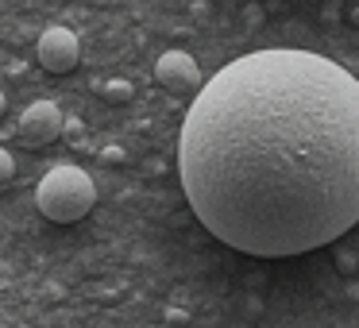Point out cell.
Listing matches in <instances>:
<instances>
[{
  "mask_svg": "<svg viewBox=\"0 0 359 328\" xmlns=\"http://www.w3.org/2000/svg\"><path fill=\"white\" fill-rule=\"evenodd\" d=\"M97 93H101L109 104H128L135 89H132V81H124V78H109V81H101V86H97Z\"/></svg>",
  "mask_w": 359,
  "mask_h": 328,
  "instance_id": "6",
  "label": "cell"
},
{
  "mask_svg": "<svg viewBox=\"0 0 359 328\" xmlns=\"http://www.w3.org/2000/svg\"><path fill=\"white\" fill-rule=\"evenodd\" d=\"M35 205L55 224H78L93 212L97 186L81 166H55L43 174L39 189H35Z\"/></svg>",
  "mask_w": 359,
  "mask_h": 328,
  "instance_id": "2",
  "label": "cell"
},
{
  "mask_svg": "<svg viewBox=\"0 0 359 328\" xmlns=\"http://www.w3.org/2000/svg\"><path fill=\"white\" fill-rule=\"evenodd\" d=\"M62 132H66V116L55 101H35V104H27L24 116H20V135H24V143H32V147L55 143Z\"/></svg>",
  "mask_w": 359,
  "mask_h": 328,
  "instance_id": "4",
  "label": "cell"
},
{
  "mask_svg": "<svg viewBox=\"0 0 359 328\" xmlns=\"http://www.w3.org/2000/svg\"><path fill=\"white\" fill-rule=\"evenodd\" d=\"M35 55H39V66L47 74H70L81 58V43L70 27H47V32L39 35Z\"/></svg>",
  "mask_w": 359,
  "mask_h": 328,
  "instance_id": "3",
  "label": "cell"
},
{
  "mask_svg": "<svg viewBox=\"0 0 359 328\" xmlns=\"http://www.w3.org/2000/svg\"><path fill=\"white\" fill-rule=\"evenodd\" d=\"M178 174L224 247L286 259L359 224V81L313 50H255L189 104Z\"/></svg>",
  "mask_w": 359,
  "mask_h": 328,
  "instance_id": "1",
  "label": "cell"
},
{
  "mask_svg": "<svg viewBox=\"0 0 359 328\" xmlns=\"http://www.w3.org/2000/svg\"><path fill=\"white\" fill-rule=\"evenodd\" d=\"M155 78H158V86L174 89V93L201 86V70H197V62L186 55V50H166V55L155 62Z\"/></svg>",
  "mask_w": 359,
  "mask_h": 328,
  "instance_id": "5",
  "label": "cell"
},
{
  "mask_svg": "<svg viewBox=\"0 0 359 328\" xmlns=\"http://www.w3.org/2000/svg\"><path fill=\"white\" fill-rule=\"evenodd\" d=\"M4 112H8V97L0 93V116H4Z\"/></svg>",
  "mask_w": 359,
  "mask_h": 328,
  "instance_id": "9",
  "label": "cell"
},
{
  "mask_svg": "<svg viewBox=\"0 0 359 328\" xmlns=\"http://www.w3.org/2000/svg\"><path fill=\"white\" fill-rule=\"evenodd\" d=\"M348 24L359 27V4H355V8H348Z\"/></svg>",
  "mask_w": 359,
  "mask_h": 328,
  "instance_id": "8",
  "label": "cell"
},
{
  "mask_svg": "<svg viewBox=\"0 0 359 328\" xmlns=\"http://www.w3.org/2000/svg\"><path fill=\"white\" fill-rule=\"evenodd\" d=\"M12 182H16V163H12L8 151L0 147V193H4V189H8Z\"/></svg>",
  "mask_w": 359,
  "mask_h": 328,
  "instance_id": "7",
  "label": "cell"
}]
</instances>
